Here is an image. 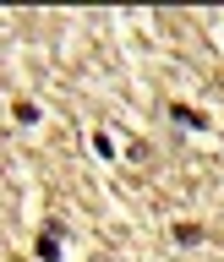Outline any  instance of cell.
I'll list each match as a JSON object with an SVG mask.
<instances>
[{
  "label": "cell",
  "instance_id": "1",
  "mask_svg": "<svg viewBox=\"0 0 224 262\" xmlns=\"http://www.w3.org/2000/svg\"><path fill=\"white\" fill-rule=\"evenodd\" d=\"M60 241H66V224L49 219V224L38 229V241H33V257H38V262H60Z\"/></svg>",
  "mask_w": 224,
  "mask_h": 262
},
{
  "label": "cell",
  "instance_id": "2",
  "mask_svg": "<svg viewBox=\"0 0 224 262\" xmlns=\"http://www.w3.org/2000/svg\"><path fill=\"white\" fill-rule=\"evenodd\" d=\"M170 120L175 126H186V131H213V120H208V110H197V104H170Z\"/></svg>",
  "mask_w": 224,
  "mask_h": 262
},
{
  "label": "cell",
  "instance_id": "3",
  "mask_svg": "<svg viewBox=\"0 0 224 262\" xmlns=\"http://www.w3.org/2000/svg\"><path fill=\"white\" fill-rule=\"evenodd\" d=\"M170 241L175 246H202V224H170Z\"/></svg>",
  "mask_w": 224,
  "mask_h": 262
},
{
  "label": "cell",
  "instance_id": "4",
  "mask_svg": "<svg viewBox=\"0 0 224 262\" xmlns=\"http://www.w3.org/2000/svg\"><path fill=\"white\" fill-rule=\"evenodd\" d=\"M16 120H22V126H38L44 115H38V104H28V98H16Z\"/></svg>",
  "mask_w": 224,
  "mask_h": 262
},
{
  "label": "cell",
  "instance_id": "5",
  "mask_svg": "<svg viewBox=\"0 0 224 262\" xmlns=\"http://www.w3.org/2000/svg\"><path fill=\"white\" fill-rule=\"evenodd\" d=\"M93 153H98V159H115V142H110V131H93Z\"/></svg>",
  "mask_w": 224,
  "mask_h": 262
},
{
  "label": "cell",
  "instance_id": "6",
  "mask_svg": "<svg viewBox=\"0 0 224 262\" xmlns=\"http://www.w3.org/2000/svg\"><path fill=\"white\" fill-rule=\"evenodd\" d=\"M219 82H224V71H219Z\"/></svg>",
  "mask_w": 224,
  "mask_h": 262
}]
</instances>
